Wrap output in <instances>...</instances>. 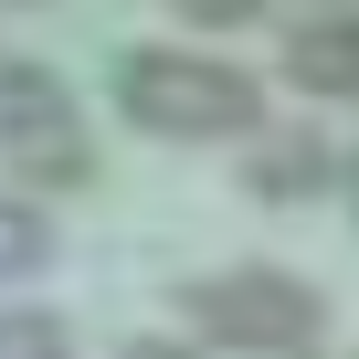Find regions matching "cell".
Returning a JSON list of instances; mask_svg holds the SVG:
<instances>
[{
    "mask_svg": "<svg viewBox=\"0 0 359 359\" xmlns=\"http://www.w3.org/2000/svg\"><path fill=\"white\" fill-rule=\"evenodd\" d=\"M116 116L137 137H254L264 127V85L243 64H212V53H127L116 64Z\"/></svg>",
    "mask_w": 359,
    "mask_h": 359,
    "instance_id": "1",
    "label": "cell"
},
{
    "mask_svg": "<svg viewBox=\"0 0 359 359\" xmlns=\"http://www.w3.org/2000/svg\"><path fill=\"white\" fill-rule=\"evenodd\" d=\"M169 306L191 317L212 348H275V359H306V348L327 338V306H317V285H296V275H275V264L180 275V285H169Z\"/></svg>",
    "mask_w": 359,
    "mask_h": 359,
    "instance_id": "2",
    "label": "cell"
},
{
    "mask_svg": "<svg viewBox=\"0 0 359 359\" xmlns=\"http://www.w3.org/2000/svg\"><path fill=\"white\" fill-rule=\"evenodd\" d=\"M348 137L327 127H285V137H254L243 148V191L254 201H348Z\"/></svg>",
    "mask_w": 359,
    "mask_h": 359,
    "instance_id": "3",
    "label": "cell"
},
{
    "mask_svg": "<svg viewBox=\"0 0 359 359\" xmlns=\"http://www.w3.org/2000/svg\"><path fill=\"white\" fill-rule=\"evenodd\" d=\"M285 85L296 95H359V22L348 11H317V22H296L285 32Z\"/></svg>",
    "mask_w": 359,
    "mask_h": 359,
    "instance_id": "4",
    "label": "cell"
},
{
    "mask_svg": "<svg viewBox=\"0 0 359 359\" xmlns=\"http://www.w3.org/2000/svg\"><path fill=\"white\" fill-rule=\"evenodd\" d=\"M43 127H74V85L32 53H0V148L11 137H43Z\"/></svg>",
    "mask_w": 359,
    "mask_h": 359,
    "instance_id": "5",
    "label": "cell"
},
{
    "mask_svg": "<svg viewBox=\"0 0 359 359\" xmlns=\"http://www.w3.org/2000/svg\"><path fill=\"white\" fill-rule=\"evenodd\" d=\"M11 180H22V191H85V180H95V148H85V127L11 137Z\"/></svg>",
    "mask_w": 359,
    "mask_h": 359,
    "instance_id": "6",
    "label": "cell"
},
{
    "mask_svg": "<svg viewBox=\"0 0 359 359\" xmlns=\"http://www.w3.org/2000/svg\"><path fill=\"white\" fill-rule=\"evenodd\" d=\"M43 264H53L43 201H32V191H0V285H22V275H43Z\"/></svg>",
    "mask_w": 359,
    "mask_h": 359,
    "instance_id": "7",
    "label": "cell"
},
{
    "mask_svg": "<svg viewBox=\"0 0 359 359\" xmlns=\"http://www.w3.org/2000/svg\"><path fill=\"white\" fill-rule=\"evenodd\" d=\"M0 359H74V327L53 306H11L0 317Z\"/></svg>",
    "mask_w": 359,
    "mask_h": 359,
    "instance_id": "8",
    "label": "cell"
},
{
    "mask_svg": "<svg viewBox=\"0 0 359 359\" xmlns=\"http://www.w3.org/2000/svg\"><path fill=\"white\" fill-rule=\"evenodd\" d=\"M169 11L191 22V32H243V22L264 11V0H169Z\"/></svg>",
    "mask_w": 359,
    "mask_h": 359,
    "instance_id": "9",
    "label": "cell"
},
{
    "mask_svg": "<svg viewBox=\"0 0 359 359\" xmlns=\"http://www.w3.org/2000/svg\"><path fill=\"white\" fill-rule=\"evenodd\" d=\"M116 359H201L191 338H137V348H116Z\"/></svg>",
    "mask_w": 359,
    "mask_h": 359,
    "instance_id": "10",
    "label": "cell"
},
{
    "mask_svg": "<svg viewBox=\"0 0 359 359\" xmlns=\"http://www.w3.org/2000/svg\"><path fill=\"white\" fill-rule=\"evenodd\" d=\"M306 11H348V0H306Z\"/></svg>",
    "mask_w": 359,
    "mask_h": 359,
    "instance_id": "11",
    "label": "cell"
},
{
    "mask_svg": "<svg viewBox=\"0 0 359 359\" xmlns=\"http://www.w3.org/2000/svg\"><path fill=\"white\" fill-rule=\"evenodd\" d=\"M22 11H43V0H22Z\"/></svg>",
    "mask_w": 359,
    "mask_h": 359,
    "instance_id": "12",
    "label": "cell"
}]
</instances>
